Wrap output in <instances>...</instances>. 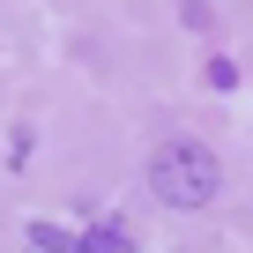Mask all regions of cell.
I'll return each instance as SVG.
<instances>
[{
    "label": "cell",
    "instance_id": "cell-1",
    "mask_svg": "<svg viewBox=\"0 0 253 253\" xmlns=\"http://www.w3.org/2000/svg\"><path fill=\"white\" fill-rule=\"evenodd\" d=\"M216 149H201V142H164V149H149V194L164 201V209H209L216 201Z\"/></svg>",
    "mask_w": 253,
    "mask_h": 253
},
{
    "label": "cell",
    "instance_id": "cell-2",
    "mask_svg": "<svg viewBox=\"0 0 253 253\" xmlns=\"http://www.w3.org/2000/svg\"><path fill=\"white\" fill-rule=\"evenodd\" d=\"M30 246H38V253H75L82 238H67L60 223H30Z\"/></svg>",
    "mask_w": 253,
    "mask_h": 253
},
{
    "label": "cell",
    "instance_id": "cell-3",
    "mask_svg": "<svg viewBox=\"0 0 253 253\" xmlns=\"http://www.w3.org/2000/svg\"><path fill=\"white\" fill-rule=\"evenodd\" d=\"M75 253H126V231H119V223H97V231H89Z\"/></svg>",
    "mask_w": 253,
    "mask_h": 253
},
{
    "label": "cell",
    "instance_id": "cell-4",
    "mask_svg": "<svg viewBox=\"0 0 253 253\" xmlns=\"http://www.w3.org/2000/svg\"><path fill=\"white\" fill-rule=\"evenodd\" d=\"M209 82H216V89H238V67H231V60L216 52V60H209Z\"/></svg>",
    "mask_w": 253,
    "mask_h": 253
}]
</instances>
